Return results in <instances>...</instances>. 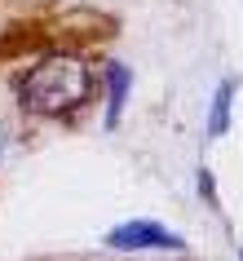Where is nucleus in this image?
I'll return each mask as SVG.
<instances>
[{"instance_id":"nucleus-1","label":"nucleus","mask_w":243,"mask_h":261,"mask_svg":"<svg viewBox=\"0 0 243 261\" xmlns=\"http://www.w3.org/2000/svg\"><path fill=\"white\" fill-rule=\"evenodd\" d=\"M93 93V71L80 54H44L18 80V102L31 115H71Z\"/></svg>"},{"instance_id":"nucleus-2","label":"nucleus","mask_w":243,"mask_h":261,"mask_svg":"<svg viewBox=\"0 0 243 261\" xmlns=\"http://www.w3.org/2000/svg\"><path fill=\"white\" fill-rule=\"evenodd\" d=\"M106 248H115V252H181L186 239L159 221H124L106 234Z\"/></svg>"},{"instance_id":"nucleus-3","label":"nucleus","mask_w":243,"mask_h":261,"mask_svg":"<svg viewBox=\"0 0 243 261\" xmlns=\"http://www.w3.org/2000/svg\"><path fill=\"white\" fill-rule=\"evenodd\" d=\"M128 84H133V71L124 62H106V128L120 124V111L128 102Z\"/></svg>"},{"instance_id":"nucleus-4","label":"nucleus","mask_w":243,"mask_h":261,"mask_svg":"<svg viewBox=\"0 0 243 261\" xmlns=\"http://www.w3.org/2000/svg\"><path fill=\"white\" fill-rule=\"evenodd\" d=\"M230 111H234V80H221V84H217V93H212V111H208V142L226 138Z\"/></svg>"},{"instance_id":"nucleus-5","label":"nucleus","mask_w":243,"mask_h":261,"mask_svg":"<svg viewBox=\"0 0 243 261\" xmlns=\"http://www.w3.org/2000/svg\"><path fill=\"white\" fill-rule=\"evenodd\" d=\"M239 261H243V248H239Z\"/></svg>"}]
</instances>
